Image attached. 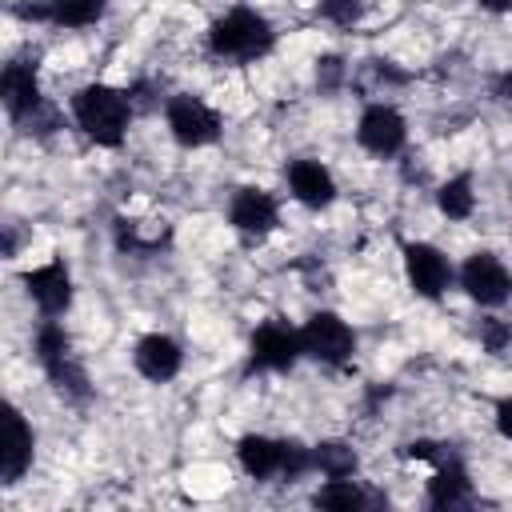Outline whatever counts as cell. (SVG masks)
Instances as JSON below:
<instances>
[{
  "label": "cell",
  "instance_id": "cell-1",
  "mask_svg": "<svg viewBox=\"0 0 512 512\" xmlns=\"http://www.w3.org/2000/svg\"><path fill=\"white\" fill-rule=\"evenodd\" d=\"M72 116L76 124L84 128L88 140L104 144V148H116L124 140V128H128V116H132V100L108 84H88L72 96Z\"/></svg>",
  "mask_w": 512,
  "mask_h": 512
},
{
  "label": "cell",
  "instance_id": "cell-2",
  "mask_svg": "<svg viewBox=\"0 0 512 512\" xmlns=\"http://www.w3.org/2000/svg\"><path fill=\"white\" fill-rule=\"evenodd\" d=\"M272 40H276L272 24L252 8L224 12L208 32V48L216 56H224V60H256V56H264L272 48Z\"/></svg>",
  "mask_w": 512,
  "mask_h": 512
},
{
  "label": "cell",
  "instance_id": "cell-3",
  "mask_svg": "<svg viewBox=\"0 0 512 512\" xmlns=\"http://www.w3.org/2000/svg\"><path fill=\"white\" fill-rule=\"evenodd\" d=\"M300 348H304L312 360L340 368V364L352 360V352H356V336H352V328H348L336 312H316V316L300 328Z\"/></svg>",
  "mask_w": 512,
  "mask_h": 512
},
{
  "label": "cell",
  "instance_id": "cell-4",
  "mask_svg": "<svg viewBox=\"0 0 512 512\" xmlns=\"http://www.w3.org/2000/svg\"><path fill=\"white\" fill-rule=\"evenodd\" d=\"M36 356H40V364H44V372L52 376V384L60 388V392H68V396H88V380H84V372L76 368V360H72V344H68V336H64V328L60 324H44L40 332H36Z\"/></svg>",
  "mask_w": 512,
  "mask_h": 512
},
{
  "label": "cell",
  "instance_id": "cell-5",
  "mask_svg": "<svg viewBox=\"0 0 512 512\" xmlns=\"http://www.w3.org/2000/svg\"><path fill=\"white\" fill-rule=\"evenodd\" d=\"M460 284H464V292H468L476 304H484V308H500V304L512 296V272H508L492 252L468 256L464 268H460Z\"/></svg>",
  "mask_w": 512,
  "mask_h": 512
},
{
  "label": "cell",
  "instance_id": "cell-6",
  "mask_svg": "<svg viewBox=\"0 0 512 512\" xmlns=\"http://www.w3.org/2000/svg\"><path fill=\"white\" fill-rule=\"evenodd\" d=\"M168 128L184 148H200L220 136V116L196 96H176L168 100Z\"/></svg>",
  "mask_w": 512,
  "mask_h": 512
},
{
  "label": "cell",
  "instance_id": "cell-7",
  "mask_svg": "<svg viewBox=\"0 0 512 512\" xmlns=\"http://www.w3.org/2000/svg\"><path fill=\"white\" fill-rule=\"evenodd\" d=\"M356 140L372 156H396L404 148V116L388 104H372V108H364V116L356 124Z\"/></svg>",
  "mask_w": 512,
  "mask_h": 512
},
{
  "label": "cell",
  "instance_id": "cell-8",
  "mask_svg": "<svg viewBox=\"0 0 512 512\" xmlns=\"http://www.w3.org/2000/svg\"><path fill=\"white\" fill-rule=\"evenodd\" d=\"M300 332H292L288 324H260L256 336H252V368H268V372H284L296 364L300 356Z\"/></svg>",
  "mask_w": 512,
  "mask_h": 512
},
{
  "label": "cell",
  "instance_id": "cell-9",
  "mask_svg": "<svg viewBox=\"0 0 512 512\" xmlns=\"http://www.w3.org/2000/svg\"><path fill=\"white\" fill-rule=\"evenodd\" d=\"M404 272H408V284L428 300H436L452 280L444 252L432 244H404Z\"/></svg>",
  "mask_w": 512,
  "mask_h": 512
},
{
  "label": "cell",
  "instance_id": "cell-10",
  "mask_svg": "<svg viewBox=\"0 0 512 512\" xmlns=\"http://www.w3.org/2000/svg\"><path fill=\"white\" fill-rule=\"evenodd\" d=\"M24 288H28V296L40 304V312H48V316L64 312L68 300H72V280H68V268H64L60 260L24 272Z\"/></svg>",
  "mask_w": 512,
  "mask_h": 512
},
{
  "label": "cell",
  "instance_id": "cell-11",
  "mask_svg": "<svg viewBox=\"0 0 512 512\" xmlns=\"http://www.w3.org/2000/svg\"><path fill=\"white\" fill-rule=\"evenodd\" d=\"M132 360H136V372H140L144 380L164 384V380H172V376L180 372V344H176L172 336H164V332H152V336H144V340L136 344Z\"/></svg>",
  "mask_w": 512,
  "mask_h": 512
},
{
  "label": "cell",
  "instance_id": "cell-12",
  "mask_svg": "<svg viewBox=\"0 0 512 512\" xmlns=\"http://www.w3.org/2000/svg\"><path fill=\"white\" fill-rule=\"evenodd\" d=\"M288 188L308 208H324L336 196V180L320 160H292L288 164Z\"/></svg>",
  "mask_w": 512,
  "mask_h": 512
},
{
  "label": "cell",
  "instance_id": "cell-13",
  "mask_svg": "<svg viewBox=\"0 0 512 512\" xmlns=\"http://www.w3.org/2000/svg\"><path fill=\"white\" fill-rule=\"evenodd\" d=\"M228 220L240 228V232H268L276 224V200L264 192V188H240L232 196V208H228Z\"/></svg>",
  "mask_w": 512,
  "mask_h": 512
},
{
  "label": "cell",
  "instance_id": "cell-14",
  "mask_svg": "<svg viewBox=\"0 0 512 512\" xmlns=\"http://www.w3.org/2000/svg\"><path fill=\"white\" fill-rule=\"evenodd\" d=\"M0 92H4V104L12 112V120H24L40 108V88H36V68L32 64H8L4 68V80H0Z\"/></svg>",
  "mask_w": 512,
  "mask_h": 512
},
{
  "label": "cell",
  "instance_id": "cell-15",
  "mask_svg": "<svg viewBox=\"0 0 512 512\" xmlns=\"http://www.w3.org/2000/svg\"><path fill=\"white\" fill-rule=\"evenodd\" d=\"M32 464V428L24 424V416L12 408L8 412V440H4V456H0V476L4 484H16Z\"/></svg>",
  "mask_w": 512,
  "mask_h": 512
},
{
  "label": "cell",
  "instance_id": "cell-16",
  "mask_svg": "<svg viewBox=\"0 0 512 512\" xmlns=\"http://www.w3.org/2000/svg\"><path fill=\"white\" fill-rule=\"evenodd\" d=\"M104 4L108 0H48L44 8H20V16H40V20H52L64 28H84L104 16Z\"/></svg>",
  "mask_w": 512,
  "mask_h": 512
},
{
  "label": "cell",
  "instance_id": "cell-17",
  "mask_svg": "<svg viewBox=\"0 0 512 512\" xmlns=\"http://www.w3.org/2000/svg\"><path fill=\"white\" fill-rule=\"evenodd\" d=\"M428 500H432V508H460V504L472 500L468 476H464V468H460L452 456L440 460V472L428 480Z\"/></svg>",
  "mask_w": 512,
  "mask_h": 512
},
{
  "label": "cell",
  "instance_id": "cell-18",
  "mask_svg": "<svg viewBox=\"0 0 512 512\" xmlns=\"http://www.w3.org/2000/svg\"><path fill=\"white\" fill-rule=\"evenodd\" d=\"M236 456H240V468L252 476V480H264L272 472H280V440H268V436H244L236 444Z\"/></svg>",
  "mask_w": 512,
  "mask_h": 512
},
{
  "label": "cell",
  "instance_id": "cell-19",
  "mask_svg": "<svg viewBox=\"0 0 512 512\" xmlns=\"http://www.w3.org/2000/svg\"><path fill=\"white\" fill-rule=\"evenodd\" d=\"M436 204H440V212H444L448 220H468V216H472V204H476V196H472V176H452L448 184H440Z\"/></svg>",
  "mask_w": 512,
  "mask_h": 512
},
{
  "label": "cell",
  "instance_id": "cell-20",
  "mask_svg": "<svg viewBox=\"0 0 512 512\" xmlns=\"http://www.w3.org/2000/svg\"><path fill=\"white\" fill-rule=\"evenodd\" d=\"M312 460H316V468H320L328 480H340V476H352V472H356V452H352L348 444H340V440L320 444V448L312 452Z\"/></svg>",
  "mask_w": 512,
  "mask_h": 512
},
{
  "label": "cell",
  "instance_id": "cell-21",
  "mask_svg": "<svg viewBox=\"0 0 512 512\" xmlns=\"http://www.w3.org/2000/svg\"><path fill=\"white\" fill-rule=\"evenodd\" d=\"M316 504H320V508H344V512H352V508L364 504V492H360L348 476H340V480H328V484L316 492Z\"/></svg>",
  "mask_w": 512,
  "mask_h": 512
},
{
  "label": "cell",
  "instance_id": "cell-22",
  "mask_svg": "<svg viewBox=\"0 0 512 512\" xmlns=\"http://www.w3.org/2000/svg\"><path fill=\"white\" fill-rule=\"evenodd\" d=\"M312 464H316V460H312V452H308L304 444H296V440H280V472H284L288 480L304 476Z\"/></svg>",
  "mask_w": 512,
  "mask_h": 512
},
{
  "label": "cell",
  "instance_id": "cell-23",
  "mask_svg": "<svg viewBox=\"0 0 512 512\" xmlns=\"http://www.w3.org/2000/svg\"><path fill=\"white\" fill-rule=\"evenodd\" d=\"M320 16L332 24H356L364 16V4L360 0H320Z\"/></svg>",
  "mask_w": 512,
  "mask_h": 512
},
{
  "label": "cell",
  "instance_id": "cell-24",
  "mask_svg": "<svg viewBox=\"0 0 512 512\" xmlns=\"http://www.w3.org/2000/svg\"><path fill=\"white\" fill-rule=\"evenodd\" d=\"M496 428H500V436H508V440H512V396L496 404Z\"/></svg>",
  "mask_w": 512,
  "mask_h": 512
},
{
  "label": "cell",
  "instance_id": "cell-25",
  "mask_svg": "<svg viewBox=\"0 0 512 512\" xmlns=\"http://www.w3.org/2000/svg\"><path fill=\"white\" fill-rule=\"evenodd\" d=\"M480 8H488V12H508L512 0H480Z\"/></svg>",
  "mask_w": 512,
  "mask_h": 512
},
{
  "label": "cell",
  "instance_id": "cell-26",
  "mask_svg": "<svg viewBox=\"0 0 512 512\" xmlns=\"http://www.w3.org/2000/svg\"><path fill=\"white\" fill-rule=\"evenodd\" d=\"M504 96H508V100H512V76H508V80H504Z\"/></svg>",
  "mask_w": 512,
  "mask_h": 512
}]
</instances>
